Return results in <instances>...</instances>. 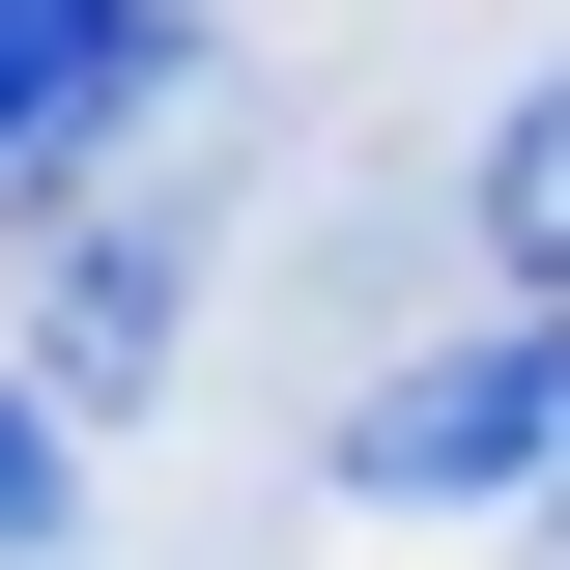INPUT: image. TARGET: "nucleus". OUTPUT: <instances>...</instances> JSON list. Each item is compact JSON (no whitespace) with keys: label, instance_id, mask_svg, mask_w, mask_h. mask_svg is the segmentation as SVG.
Masks as SVG:
<instances>
[{"label":"nucleus","instance_id":"nucleus-1","mask_svg":"<svg viewBox=\"0 0 570 570\" xmlns=\"http://www.w3.org/2000/svg\"><path fill=\"white\" fill-rule=\"evenodd\" d=\"M570 456V314H456V343H400L343 400V485L371 513H456V485H542Z\"/></svg>","mask_w":570,"mask_h":570},{"label":"nucleus","instance_id":"nucleus-2","mask_svg":"<svg viewBox=\"0 0 570 570\" xmlns=\"http://www.w3.org/2000/svg\"><path fill=\"white\" fill-rule=\"evenodd\" d=\"M171 86H200V29H171V0H0V200H86Z\"/></svg>","mask_w":570,"mask_h":570},{"label":"nucleus","instance_id":"nucleus-3","mask_svg":"<svg viewBox=\"0 0 570 570\" xmlns=\"http://www.w3.org/2000/svg\"><path fill=\"white\" fill-rule=\"evenodd\" d=\"M171 371V228H86L58 257V400H142Z\"/></svg>","mask_w":570,"mask_h":570},{"label":"nucleus","instance_id":"nucleus-4","mask_svg":"<svg viewBox=\"0 0 570 570\" xmlns=\"http://www.w3.org/2000/svg\"><path fill=\"white\" fill-rule=\"evenodd\" d=\"M485 257H513V285H570V58L485 115Z\"/></svg>","mask_w":570,"mask_h":570},{"label":"nucleus","instance_id":"nucleus-5","mask_svg":"<svg viewBox=\"0 0 570 570\" xmlns=\"http://www.w3.org/2000/svg\"><path fill=\"white\" fill-rule=\"evenodd\" d=\"M58 542H86V400L0 371V570H58Z\"/></svg>","mask_w":570,"mask_h":570}]
</instances>
